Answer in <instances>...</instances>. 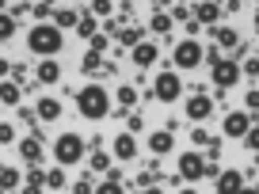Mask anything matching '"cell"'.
Masks as SVG:
<instances>
[{
	"instance_id": "7bdbcfd3",
	"label": "cell",
	"mask_w": 259,
	"mask_h": 194,
	"mask_svg": "<svg viewBox=\"0 0 259 194\" xmlns=\"http://www.w3.org/2000/svg\"><path fill=\"white\" fill-rule=\"evenodd\" d=\"M0 76H8V61L4 57H0Z\"/></svg>"
},
{
	"instance_id": "7c38bea8",
	"label": "cell",
	"mask_w": 259,
	"mask_h": 194,
	"mask_svg": "<svg viewBox=\"0 0 259 194\" xmlns=\"http://www.w3.org/2000/svg\"><path fill=\"white\" fill-rule=\"evenodd\" d=\"M248 129H251V118H248L244 111H233V114H225V133H229V137H244Z\"/></svg>"
},
{
	"instance_id": "83f0119b",
	"label": "cell",
	"mask_w": 259,
	"mask_h": 194,
	"mask_svg": "<svg viewBox=\"0 0 259 194\" xmlns=\"http://www.w3.org/2000/svg\"><path fill=\"white\" fill-rule=\"evenodd\" d=\"M27 186H38V190H42V186H46V171L31 168V171H27Z\"/></svg>"
},
{
	"instance_id": "d6986e66",
	"label": "cell",
	"mask_w": 259,
	"mask_h": 194,
	"mask_svg": "<svg viewBox=\"0 0 259 194\" xmlns=\"http://www.w3.org/2000/svg\"><path fill=\"white\" fill-rule=\"evenodd\" d=\"M210 34H213V42H218V46H240V38H236L233 27H210Z\"/></svg>"
},
{
	"instance_id": "ba28073f",
	"label": "cell",
	"mask_w": 259,
	"mask_h": 194,
	"mask_svg": "<svg viewBox=\"0 0 259 194\" xmlns=\"http://www.w3.org/2000/svg\"><path fill=\"white\" fill-rule=\"evenodd\" d=\"M213 114V99L210 95H191L187 99V118L191 122H206Z\"/></svg>"
},
{
	"instance_id": "74e56055",
	"label": "cell",
	"mask_w": 259,
	"mask_h": 194,
	"mask_svg": "<svg viewBox=\"0 0 259 194\" xmlns=\"http://www.w3.org/2000/svg\"><path fill=\"white\" fill-rule=\"evenodd\" d=\"M244 103H248V111H259V88H251V91H248V99H244Z\"/></svg>"
},
{
	"instance_id": "8d00e7d4",
	"label": "cell",
	"mask_w": 259,
	"mask_h": 194,
	"mask_svg": "<svg viewBox=\"0 0 259 194\" xmlns=\"http://www.w3.org/2000/svg\"><path fill=\"white\" fill-rule=\"evenodd\" d=\"M73 194H96V186H92V183H88V179H80V183H76V186H73Z\"/></svg>"
},
{
	"instance_id": "e0dca14e",
	"label": "cell",
	"mask_w": 259,
	"mask_h": 194,
	"mask_svg": "<svg viewBox=\"0 0 259 194\" xmlns=\"http://www.w3.org/2000/svg\"><path fill=\"white\" fill-rule=\"evenodd\" d=\"M34 111H38V118L42 122H54V118H61V103H57V99H38V107H34Z\"/></svg>"
},
{
	"instance_id": "681fc988",
	"label": "cell",
	"mask_w": 259,
	"mask_h": 194,
	"mask_svg": "<svg viewBox=\"0 0 259 194\" xmlns=\"http://www.w3.org/2000/svg\"><path fill=\"white\" fill-rule=\"evenodd\" d=\"M255 27H259V16H255Z\"/></svg>"
},
{
	"instance_id": "ab89813d",
	"label": "cell",
	"mask_w": 259,
	"mask_h": 194,
	"mask_svg": "<svg viewBox=\"0 0 259 194\" xmlns=\"http://www.w3.org/2000/svg\"><path fill=\"white\" fill-rule=\"evenodd\" d=\"M31 12H34V16H38V19H42V16H54V8H50V4H34Z\"/></svg>"
},
{
	"instance_id": "d6a6232c",
	"label": "cell",
	"mask_w": 259,
	"mask_h": 194,
	"mask_svg": "<svg viewBox=\"0 0 259 194\" xmlns=\"http://www.w3.org/2000/svg\"><path fill=\"white\" fill-rule=\"evenodd\" d=\"M96 69H99V54L88 50V54H84V73H96Z\"/></svg>"
},
{
	"instance_id": "603a6c76",
	"label": "cell",
	"mask_w": 259,
	"mask_h": 194,
	"mask_svg": "<svg viewBox=\"0 0 259 194\" xmlns=\"http://www.w3.org/2000/svg\"><path fill=\"white\" fill-rule=\"evenodd\" d=\"M149 27H153L156 34H168V31H171V16H168V12H160V8H156V16L149 19Z\"/></svg>"
},
{
	"instance_id": "ac0fdd59",
	"label": "cell",
	"mask_w": 259,
	"mask_h": 194,
	"mask_svg": "<svg viewBox=\"0 0 259 194\" xmlns=\"http://www.w3.org/2000/svg\"><path fill=\"white\" fill-rule=\"evenodd\" d=\"M80 23V12L76 8H54V27L61 31V27H76Z\"/></svg>"
},
{
	"instance_id": "5bb4252c",
	"label": "cell",
	"mask_w": 259,
	"mask_h": 194,
	"mask_svg": "<svg viewBox=\"0 0 259 194\" xmlns=\"http://www.w3.org/2000/svg\"><path fill=\"white\" fill-rule=\"evenodd\" d=\"M191 16H194V23H218V19H221V8H218V4H194V8H191Z\"/></svg>"
},
{
	"instance_id": "8fae6325",
	"label": "cell",
	"mask_w": 259,
	"mask_h": 194,
	"mask_svg": "<svg viewBox=\"0 0 259 194\" xmlns=\"http://www.w3.org/2000/svg\"><path fill=\"white\" fill-rule=\"evenodd\" d=\"M213 186H218V194H240L244 190V171H221Z\"/></svg>"
},
{
	"instance_id": "6da1fadb",
	"label": "cell",
	"mask_w": 259,
	"mask_h": 194,
	"mask_svg": "<svg viewBox=\"0 0 259 194\" xmlns=\"http://www.w3.org/2000/svg\"><path fill=\"white\" fill-rule=\"evenodd\" d=\"M76 107H80L84 118L99 122V118H107V114H111V95H107L99 84H88V88H80V95H76Z\"/></svg>"
},
{
	"instance_id": "277c9868",
	"label": "cell",
	"mask_w": 259,
	"mask_h": 194,
	"mask_svg": "<svg viewBox=\"0 0 259 194\" xmlns=\"http://www.w3.org/2000/svg\"><path fill=\"white\" fill-rule=\"evenodd\" d=\"M153 95L160 99V103H176L179 95H183V80H179L176 73H160L153 84Z\"/></svg>"
},
{
	"instance_id": "484cf974",
	"label": "cell",
	"mask_w": 259,
	"mask_h": 194,
	"mask_svg": "<svg viewBox=\"0 0 259 194\" xmlns=\"http://www.w3.org/2000/svg\"><path fill=\"white\" fill-rule=\"evenodd\" d=\"M118 38H122V46H130V50H134V46H141V31H138V27H122V31H118Z\"/></svg>"
},
{
	"instance_id": "e575fe53",
	"label": "cell",
	"mask_w": 259,
	"mask_h": 194,
	"mask_svg": "<svg viewBox=\"0 0 259 194\" xmlns=\"http://www.w3.org/2000/svg\"><path fill=\"white\" fill-rule=\"evenodd\" d=\"M8 141H16V129L8 122H0V145H8Z\"/></svg>"
},
{
	"instance_id": "f35d334b",
	"label": "cell",
	"mask_w": 259,
	"mask_h": 194,
	"mask_svg": "<svg viewBox=\"0 0 259 194\" xmlns=\"http://www.w3.org/2000/svg\"><path fill=\"white\" fill-rule=\"evenodd\" d=\"M240 73H248V76H259V61H255V57H251V61H244V69H240Z\"/></svg>"
},
{
	"instance_id": "7a4b0ae2",
	"label": "cell",
	"mask_w": 259,
	"mask_h": 194,
	"mask_svg": "<svg viewBox=\"0 0 259 194\" xmlns=\"http://www.w3.org/2000/svg\"><path fill=\"white\" fill-rule=\"evenodd\" d=\"M27 46L50 61V57L61 50V31H57L54 23H38V27H31V34H27Z\"/></svg>"
},
{
	"instance_id": "816d5d0a",
	"label": "cell",
	"mask_w": 259,
	"mask_h": 194,
	"mask_svg": "<svg viewBox=\"0 0 259 194\" xmlns=\"http://www.w3.org/2000/svg\"><path fill=\"white\" fill-rule=\"evenodd\" d=\"M255 168H259V160H255Z\"/></svg>"
},
{
	"instance_id": "f546056e",
	"label": "cell",
	"mask_w": 259,
	"mask_h": 194,
	"mask_svg": "<svg viewBox=\"0 0 259 194\" xmlns=\"http://www.w3.org/2000/svg\"><path fill=\"white\" fill-rule=\"evenodd\" d=\"M244 145H248L251 153H259V122H255V126L248 129V133H244Z\"/></svg>"
},
{
	"instance_id": "f5cc1de1",
	"label": "cell",
	"mask_w": 259,
	"mask_h": 194,
	"mask_svg": "<svg viewBox=\"0 0 259 194\" xmlns=\"http://www.w3.org/2000/svg\"><path fill=\"white\" fill-rule=\"evenodd\" d=\"M255 194H259V186H255Z\"/></svg>"
},
{
	"instance_id": "d590c367",
	"label": "cell",
	"mask_w": 259,
	"mask_h": 194,
	"mask_svg": "<svg viewBox=\"0 0 259 194\" xmlns=\"http://www.w3.org/2000/svg\"><path fill=\"white\" fill-rule=\"evenodd\" d=\"M141 126H145V122H141V114H130V118H126V133H138Z\"/></svg>"
},
{
	"instance_id": "ee69618b",
	"label": "cell",
	"mask_w": 259,
	"mask_h": 194,
	"mask_svg": "<svg viewBox=\"0 0 259 194\" xmlns=\"http://www.w3.org/2000/svg\"><path fill=\"white\" fill-rule=\"evenodd\" d=\"M23 194H38V186H27V190H23Z\"/></svg>"
},
{
	"instance_id": "bcb514c9",
	"label": "cell",
	"mask_w": 259,
	"mask_h": 194,
	"mask_svg": "<svg viewBox=\"0 0 259 194\" xmlns=\"http://www.w3.org/2000/svg\"><path fill=\"white\" fill-rule=\"evenodd\" d=\"M240 194H255V186H251V190H248V186H244V190H240Z\"/></svg>"
},
{
	"instance_id": "7402d4cb",
	"label": "cell",
	"mask_w": 259,
	"mask_h": 194,
	"mask_svg": "<svg viewBox=\"0 0 259 194\" xmlns=\"http://www.w3.org/2000/svg\"><path fill=\"white\" fill-rule=\"evenodd\" d=\"M88 12H92V8H88ZM88 12H80V23H76V34H84V38L92 42V38H96L99 31H96V19H92Z\"/></svg>"
},
{
	"instance_id": "c3c4849f",
	"label": "cell",
	"mask_w": 259,
	"mask_h": 194,
	"mask_svg": "<svg viewBox=\"0 0 259 194\" xmlns=\"http://www.w3.org/2000/svg\"><path fill=\"white\" fill-rule=\"evenodd\" d=\"M255 61H259V46H255Z\"/></svg>"
},
{
	"instance_id": "52a82bcc",
	"label": "cell",
	"mask_w": 259,
	"mask_h": 194,
	"mask_svg": "<svg viewBox=\"0 0 259 194\" xmlns=\"http://www.w3.org/2000/svg\"><path fill=\"white\" fill-rule=\"evenodd\" d=\"M179 179H191V183L206 179V160L198 153H183L179 156Z\"/></svg>"
},
{
	"instance_id": "4dcf8cb0",
	"label": "cell",
	"mask_w": 259,
	"mask_h": 194,
	"mask_svg": "<svg viewBox=\"0 0 259 194\" xmlns=\"http://www.w3.org/2000/svg\"><path fill=\"white\" fill-rule=\"evenodd\" d=\"M168 16H171V19H183V23H191V8H187V4H171Z\"/></svg>"
},
{
	"instance_id": "5b68a950",
	"label": "cell",
	"mask_w": 259,
	"mask_h": 194,
	"mask_svg": "<svg viewBox=\"0 0 259 194\" xmlns=\"http://www.w3.org/2000/svg\"><path fill=\"white\" fill-rule=\"evenodd\" d=\"M210 76H213V84H218V88L225 91V88H233V84L240 80V65H236L233 57H221V61L210 69Z\"/></svg>"
},
{
	"instance_id": "4fadbf2b",
	"label": "cell",
	"mask_w": 259,
	"mask_h": 194,
	"mask_svg": "<svg viewBox=\"0 0 259 194\" xmlns=\"http://www.w3.org/2000/svg\"><path fill=\"white\" fill-rule=\"evenodd\" d=\"M114 156H118V160H134V156H138L134 133H118V137H114Z\"/></svg>"
},
{
	"instance_id": "f907efd6",
	"label": "cell",
	"mask_w": 259,
	"mask_h": 194,
	"mask_svg": "<svg viewBox=\"0 0 259 194\" xmlns=\"http://www.w3.org/2000/svg\"><path fill=\"white\" fill-rule=\"evenodd\" d=\"M0 194H8V190H0Z\"/></svg>"
},
{
	"instance_id": "9a60e30c",
	"label": "cell",
	"mask_w": 259,
	"mask_h": 194,
	"mask_svg": "<svg viewBox=\"0 0 259 194\" xmlns=\"http://www.w3.org/2000/svg\"><path fill=\"white\" fill-rule=\"evenodd\" d=\"M171 145H176V141H171V129H156L153 137H149V149H153L156 156H164V153H171Z\"/></svg>"
},
{
	"instance_id": "44dd1931",
	"label": "cell",
	"mask_w": 259,
	"mask_h": 194,
	"mask_svg": "<svg viewBox=\"0 0 259 194\" xmlns=\"http://www.w3.org/2000/svg\"><path fill=\"white\" fill-rule=\"evenodd\" d=\"M19 95H23V91H19V84H12V80H4V84H0V103L16 107V103H19Z\"/></svg>"
},
{
	"instance_id": "4316f807",
	"label": "cell",
	"mask_w": 259,
	"mask_h": 194,
	"mask_svg": "<svg viewBox=\"0 0 259 194\" xmlns=\"http://www.w3.org/2000/svg\"><path fill=\"white\" fill-rule=\"evenodd\" d=\"M12 34H16V19H12L8 12H0V42H8Z\"/></svg>"
},
{
	"instance_id": "9c48e42d",
	"label": "cell",
	"mask_w": 259,
	"mask_h": 194,
	"mask_svg": "<svg viewBox=\"0 0 259 194\" xmlns=\"http://www.w3.org/2000/svg\"><path fill=\"white\" fill-rule=\"evenodd\" d=\"M19 156H23L31 168H38V164H42V133H38V129H34L27 141H19Z\"/></svg>"
},
{
	"instance_id": "836d02e7",
	"label": "cell",
	"mask_w": 259,
	"mask_h": 194,
	"mask_svg": "<svg viewBox=\"0 0 259 194\" xmlns=\"http://www.w3.org/2000/svg\"><path fill=\"white\" fill-rule=\"evenodd\" d=\"M210 141H213V137H210V133H206L202 126H198V129H194V133H191V145H210Z\"/></svg>"
},
{
	"instance_id": "60d3db41",
	"label": "cell",
	"mask_w": 259,
	"mask_h": 194,
	"mask_svg": "<svg viewBox=\"0 0 259 194\" xmlns=\"http://www.w3.org/2000/svg\"><path fill=\"white\" fill-rule=\"evenodd\" d=\"M92 50H96V54H103V50H107V38H103V34H96V38H92Z\"/></svg>"
},
{
	"instance_id": "f6af8a7d",
	"label": "cell",
	"mask_w": 259,
	"mask_h": 194,
	"mask_svg": "<svg viewBox=\"0 0 259 194\" xmlns=\"http://www.w3.org/2000/svg\"><path fill=\"white\" fill-rule=\"evenodd\" d=\"M145 194H160V190H156V186H145Z\"/></svg>"
},
{
	"instance_id": "d4e9b609",
	"label": "cell",
	"mask_w": 259,
	"mask_h": 194,
	"mask_svg": "<svg viewBox=\"0 0 259 194\" xmlns=\"http://www.w3.org/2000/svg\"><path fill=\"white\" fill-rule=\"evenodd\" d=\"M88 164H92V171H111V156H107L103 149H96V153L88 156Z\"/></svg>"
},
{
	"instance_id": "1f68e13d",
	"label": "cell",
	"mask_w": 259,
	"mask_h": 194,
	"mask_svg": "<svg viewBox=\"0 0 259 194\" xmlns=\"http://www.w3.org/2000/svg\"><path fill=\"white\" fill-rule=\"evenodd\" d=\"M96 194H126V190H122V183H111V179H107V183L96 186Z\"/></svg>"
},
{
	"instance_id": "30bf717a",
	"label": "cell",
	"mask_w": 259,
	"mask_h": 194,
	"mask_svg": "<svg viewBox=\"0 0 259 194\" xmlns=\"http://www.w3.org/2000/svg\"><path fill=\"white\" fill-rule=\"evenodd\" d=\"M130 57H134V65H138V69H153V65L160 61V50H156L153 42H141V46L130 50Z\"/></svg>"
},
{
	"instance_id": "8992f818",
	"label": "cell",
	"mask_w": 259,
	"mask_h": 194,
	"mask_svg": "<svg viewBox=\"0 0 259 194\" xmlns=\"http://www.w3.org/2000/svg\"><path fill=\"white\" fill-rule=\"evenodd\" d=\"M202 57H206V50L198 46L194 38H187V42H179V46H176V65H179V69H198Z\"/></svg>"
},
{
	"instance_id": "f1b7e54d",
	"label": "cell",
	"mask_w": 259,
	"mask_h": 194,
	"mask_svg": "<svg viewBox=\"0 0 259 194\" xmlns=\"http://www.w3.org/2000/svg\"><path fill=\"white\" fill-rule=\"evenodd\" d=\"M46 186H54V190H61V186H65V171H61V168L46 171Z\"/></svg>"
},
{
	"instance_id": "7dc6e473",
	"label": "cell",
	"mask_w": 259,
	"mask_h": 194,
	"mask_svg": "<svg viewBox=\"0 0 259 194\" xmlns=\"http://www.w3.org/2000/svg\"><path fill=\"white\" fill-rule=\"evenodd\" d=\"M179 194H194V190H179Z\"/></svg>"
},
{
	"instance_id": "ffe728a7",
	"label": "cell",
	"mask_w": 259,
	"mask_h": 194,
	"mask_svg": "<svg viewBox=\"0 0 259 194\" xmlns=\"http://www.w3.org/2000/svg\"><path fill=\"white\" fill-rule=\"evenodd\" d=\"M19 179H23V175H19L16 168H8V164H4V168H0V190H16Z\"/></svg>"
},
{
	"instance_id": "cb8c5ba5",
	"label": "cell",
	"mask_w": 259,
	"mask_h": 194,
	"mask_svg": "<svg viewBox=\"0 0 259 194\" xmlns=\"http://www.w3.org/2000/svg\"><path fill=\"white\" fill-rule=\"evenodd\" d=\"M118 103L126 107V111H130V107H138V88H134V84H122V88H118Z\"/></svg>"
},
{
	"instance_id": "3957f363",
	"label": "cell",
	"mask_w": 259,
	"mask_h": 194,
	"mask_svg": "<svg viewBox=\"0 0 259 194\" xmlns=\"http://www.w3.org/2000/svg\"><path fill=\"white\" fill-rule=\"evenodd\" d=\"M84 153H88V145H84V137L80 133H61L57 137V145H54V156H57V164H80L84 160Z\"/></svg>"
},
{
	"instance_id": "2e32d148",
	"label": "cell",
	"mask_w": 259,
	"mask_h": 194,
	"mask_svg": "<svg viewBox=\"0 0 259 194\" xmlns=\"http://www.w3.org/2000/svg\"><path fill=\"white\" fill-rule=\"evenodd\" d=\"M61 80V65L54 61V57H50V61H42L38 65V84H57Z\"/></svg>"
},
{
	"instance_id": "b9f144b4",
	"label": "cell",
	"mask_w": 259,
	"mask_h": 194,
	"mask_svg": "<svg viewBox=\"0 0 259 194\" xmlns=\"http://www.w3.org/2000/svg\"><path fill=\"white\" fill-rule=\"evenodd\" d=\"M92 12H96V16H111L114 8H111V4H92Z\"/></svg>"
}]
</instances>
